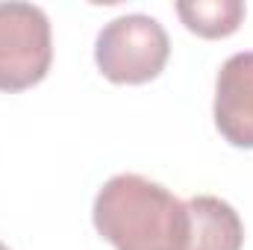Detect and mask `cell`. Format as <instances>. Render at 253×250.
<instances>
[{"instance_id":"cell-2","label":"cell","mask_w":253,"mask_h":250,"mask_svg":"<svg viewBox=\"0 0 253 250\" xmlns=\"http://www.w3.org/2000/svg\"><path fill=\"white\" fill-rule=\"evenodd\" d=\"M171 56V39L165 27L141 12L118 15L97 33L94 62L109 83L141 85L162 74Z\"/></svg>"},{"instance_id":"cell-6","label":"cell","mask_w":253,"mask_h":250,"mask_svg":"<svg viewBox=\"0 0 253 250\" xmlns=\"http://www.w3.org/2000/svg\"><path fill=\"white\" fill-rule=\"evenodd\" d=\"M177 15L200 39H227L245 21L242 0H180Z\"/></svg>"},{"instance_id":"cell-7","label":"cell","mask_w":253,"mask_h":250,"mask_svg":"<svg viewBox=\"0 0 253 250\" xmlns=\"http://www.w3.org/2000/svg\"><path fill=\"white\" fill-rule=\"evenodd\" d=\"M0 250H9V248H6V245H3V242H0Z\"/></svg>"},{"instance_id":"cell-5","label":"cell","mask_w":253,"mask_h":250,"mask_svg":"<svg viewBox=\"0 0 253 250\" xmlns=\"http://www.w3.org/2000/svg\"><path fill=\"white\" fill-rule=\"evenodd\" d=\"M186 212H189L186 250H242L245 224L227 200L215 194H194L186 200Z\"/></svg>"},{"instance_id":"cell-1","label":"cell","mask_w":253,"mask_h":250,"mask_svg":"<svg viewBox=\"0 0 253 250\" xmlns=\"http://www.w3.org/2000/svg\"><path fill=\"white\" fill-rule=\"evenodd\" d=\"M94 230L115 250H186V203L141 174L109 177L91 206Z\"/></svg>"},{"instance_id":"cell-3","label":"cell","mask_w":253,"mask_h":250,"mask_svg":"<svg viewBox=\"0 0 253 250\" xmlns=\"http://www.w3.org/2000/svg\"><path fill=\"white\" fill-rule=\"evenodd\" d=\"M53 62L50 18L36 3H0V91L39 85Z\"/></svg>"},{"instance_id":"cell-4","label":"cell","mask_w":253,"mask_h":250,"mask_svg":"<svg viewBox=\"0 0 253 250\" xmlns=\"http://www.w3.org/2000/svg\"><path fill=\"white\" fill-rule=\"evenodd\" d=\"M215 126L242 150H253V50L233 53L215 80Z\"/></svg>"}]
</instances>
